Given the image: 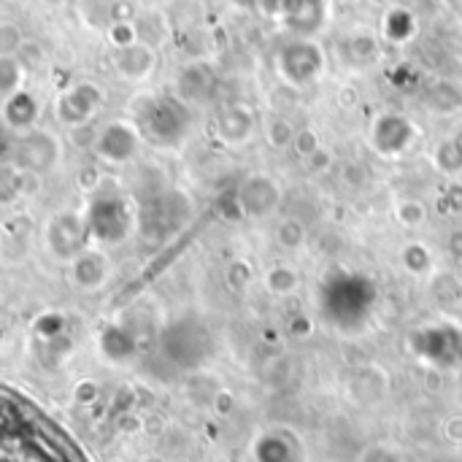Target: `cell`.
Returning <instances> with one entry per match:
<instances>
[{
  "mask_svg": "<svg viewBox=\"0 0 462 462\" xmlns=\"http://www.w3.org/2000/svg\"><path fill=\"white\" fill-rule=\"evenodd\" d=\"M192 122L189 106L179 95H146L135 103L133 125L138 127L141 138L157 146H176Z\"/></svg>",
  "mask_w": 462,
  "mask_h": 462,
  "instance_id": "6da1fadb",
  "label": "cell"
},
{
  "mask_svg": "<svg viewBox=\"0 0 462 462\" xmlns=\"http://www.w3.org/2000/svg\"><path fill=\"white\" fill-rule=\"evenodd\" d=\"M325 51L311 38H295L282 46L276 57V68L282 79L292 87H309L325 73Z\"/></svg>",
  "mask_w": 462,
  "mask_h": 462,
  "instance_id": "7a4b0ae2",
  "label": "cell"
},
{
  "mask_svg": "<svg viewBox=\"0 0 462 462\" xmlns=\"http://www.w3.org/2000/svg\"><path fill=\"white\" fill-rule=\"evenodd\" d=\"M89 236L106 244H119L130 230V211L116 192H100L84 211Z\"/></svg>",
  "mask_w": 462,
  "mask_h": 462,
  "instance_id": "3957f363",
  "label": "cell"
},
{
  "mask_svg": "<svg viewBox=\"0 0 462 462\" xmlns=\"http://www.w3.org/2000/svg\"><path fill=\"white\" fill-rule=\"evenodd\" d=\"M138 146H141V133L133 122H125V119H114L103 125L92 141L95 154L111 165L130 162L138 154Z\"/></svg>",
  "mask_w": 462,
  "mask_h": 462,
  "instance_id": "277c9868",
  "label": "cell"
},
{
  "mask_svg": "<svg viewBox=\"0 0 462 462\" xmlns=\"http://www.w3.org/2000/svg\"><path fill=\"white\" fill-rule=\"evenodd\" d=\"M103 106V89L95 81H76L54 100V114L68 127H81Z\"/></svg>",
  "mask_w": 462,
  "mask_h": 462,
  "instance_id": "5b68a950",
  "label": "cell"
},
{
  "mask_svg": "<svg viewBox=\"0 0 462 462\" xmlns=\"http://www.w3.org/2000/svg\"><path fill=\"white\" fill-rule=\"evenodd\" d=\"M89 238V227L84 214L79 211H62L57 214L46 227V244L49 252L60 260H73L84 252V244Z\"/></svg>",
  "mask_w": 462,
  "mask_h": 462,
  "instance_id": "8992f818",
  "label": "cell"
},
{
  "mask_svg": "<svg viewBox=\"0 0 462 462\" xmlns=\"http://www.w3.org/2000/svg\"><path fill=\"white\" fill-rule=\"evenodd\" d=\"M282 187L273 176L252 173L238 187V208L249 219H265L282 206Z\"/></svg>",
  "mask_w": 462,
  "mask_h": 462,
  "instance_id": "52a82bcc",
  "label": "cell"
},
{
  "mask_svg": "<svg viewBox=\"0 0 462 462\" xmlns=\"http://www.w3.org/2000/svg\"><path fill=\"white\" fill-rule=\"evenodd\" d=\"M60 160V143L49 130H27L16 146V162L27 173H46Z\"/></svg>",
  "mask_w": 462,
  "mask_h": 462,
  "instance_id": "ba28073f",
  "label": "cell"
},
{
  "mask_svg": "<svg viewBox=\"0 0 462 462\" xmlns=\"http://www.w3.org/2000/svg\"><path fill=\"white\" fill-rule=\"evenodd\" d=\"M111 65H114L116 76L125 81H133V84L146 81L157 68V49L143 41H135L125 49H114Z\"/></svg>",
  "mask_w": 462,
  "mask_h": 462,
  "instance_id": "9c48e42d",
  "label": "cell"
},
{
  "mask_svg": "<svg viewBox=\"0 0 462 462\" xmlns=\"http://www.w3.org/2000/svg\"><path fill=\"white\" fill-rule=\"evenodd\" d=\"M217 89V73L208 62L195 60L187 62L179 76H176V95L187 103V106H198L206 103Z\"/></svg>",
  "mask_w": 462,
  "mask_h": 462,
  "instance_id": "30bf717a",
  "label": "cell"
},
{
  "mask_svg": "<svg viewBox=\"0 0 462 462\" xmlns=\"http://www.w3.org/2000/svg\"><path fill=\"white\" fill-rule=\"evenodd\" d=\"M254 127H257L254 111H252L249 106H244V103H230V106H225V108L217 114V125H214L219 141L227 143V146H241V143H246V141L252 138Z\"/></svg>",
  "mask_w": 462,
  "mask_h": 462,
  "instance_id": "8fae6325",
  "label": "cell"
},
{
  "mask_svg": "<svg viewBox=\"0 0 462 462\" xmlns=\"http://www.w3.org/2000/svg\"><path fill=\"white\" fill-rule=\"evenodd\" d=\"M0 116L3 122L11 127V130H19V133H27L35 127L38 116H41V103L32 92L27 89H19L14 95H8L3 100V108H0Z\"/></svg>",
  "mask_w": 462,
  "mask_h": 462,
  "instance_id": "7c38bea8",
  "label": "cell"
},
{
  "mask_svg": "<svg viewBox=\"0 0 462 462\" xmlns=\"http://www.w3.org/2000/svg\"><path fill=\"white\" fill-rule=\"evenodd\" d=\"M387 390H390L387 374H384L382 368H374V365L360 368V371L352 376V384H349V395H352V401L360 403V406H374V403H379V401L387 395Z\"/></svg>",
  "mask_w": 462,
  "mask_h": 462,
  "instance_id": "4fadbf2b",
  "label": "cell"
},
{
  "mask_svg": "<svg viewBox=\"0 0 462 462\" xmlns=\"http://www.w3.org/2000/svg\"><path fill=\"white\" fill-rule=\"evenodd\" d=\"M282 19L306 38L325 24V0H287Z\"/></svg>",
  "mask_w": 462,
  "mask_h": 462,
  "instance_id": "5bb4252c",
  "label": "cell"
},
{
  "mask_svg": "<svg viewBox=\"0 0 462 462\" xmlns=\"http://www.w3.org/2000/svg\"><path fill=\"white\" fill-rule=\"evenodd\" d=\"M70 276L81 290H97L108 279V260L100 252L84 249L79 257L70 260Z\"/></svg>",
  "mask_w": 462,
  "mask_h": 462,
  "instance_id": "9a60e30c",
  "label": "cell"
},
{
  "mask_svg": "<svg viewBox=\"0 0 462 462\" xmlns=\"http://www.w3.org/2000/svg\"><path fill=\"white\" fill-rule=\"evenodd\" d=\"M257 462H298L300 447L287 433H265L254 447Z\"/></svg>",
  "mask_w": 462,
  "mask_h": 462,
  "instance_id": "2e32d148",
  "label": "cell"
},
{
  "mask_svg": "<svg viewBox=\"0 0 462 462\" xmlns=\"http://www.w3.org/2000/svg\"><path fill=\"white\" fill-rule=\"evenodd\" d=\"M417 32V22H414V14L403 5H393L387 14H384V35L395 43H406L411 41V35Z\"/></svg>",
  "mask_w": 462,
  "mask_h": 462,
  "instance_id": "e0dca14e",
  "label": "cell"
},
{
  "mask_svg": "<svg viewBox=\"0 0 462 462\" xmlns=\"http://www.w3.org/2000/svg\"><path fill=\"white\" fill-rule=\"evenodd\" d=\"M298 287H300V273L290 265H273L265 273V290L273 298H287V295L298 292Z\"/></svg>",
  "mask_w": 462,
  "mask_h": 462,
  "instance_id": "ac0fdd59",
  "label": "cell"
},
{
  "mask_svg": "<svg viewBox=\"0 0 462 462\" xmlns=\"http://www.w3.org/2000/svg\"><path fill=\"white\" fill-rule=\"evenodd\" d=\"M79 14L92 30L106 32L114 24V0H81Z\"/></svg>",
  "mask_w": 462,
  "mask_h": 462,
  "instance_id": "d6986e66",
  "label": "cell"
},
{
  "mask_svg": "<svg viewBox=\"0 0 462 462\" xmlns=\"http://www.w3.org/2000/svg\"><path fill=\"white\" fill-rule=\"evenodd\" d=\"M276 238L282 244V249L287 252H300L306 244H309V227L303 225V219L298 217H284L279 230H276Z\"/></svg>",
  "mask_w": 462,
  "mask_h": 462,
  "instance_id": "ffe728a7",
  "label": "cell"
},
{
  "mask_svg": "<svg viewBox=\"0 0 462 462\" xmlns=\"http://www.w3.org/2000/svg\"><path fill=\"white\" fill-rule=\"evenodd\" d=\"M24 65L16 54H0V97H8L22 89Z\"/></svg>",
  "mask_w": 462,
  "mask_h": 462,
  "instance_id": "44dd1931",
  "label": "cell"
},
{
  "mask_svg": "<svg viewBox=\"0 0 462 462\" xmlns=\"http://www.w3.org/2000/svg\"><path fill=\"white\" fill-rule=\"evenodd\" d=\"M462 106V92L457 84H452V81H441V84H436L433 89H430V95H428V108H433V111H439V114H452V111H457Z\"/></svg>",
  "mask_w": 462,
  "mask_h": 462,
  "instance_id": "7402d4cb",
  "label": "cell"
},
{
  "mask_svg": "<svg viewBox=\"0 0 462 462\" xmlns=\"http://www.w3.org/2000/svg\"><path fill=\"white\" fill-rule=\"evenodd\" d=\"M295 125L287 119V116H282V114H273V116H268V122H265V141H268V146H273V149H292V141H295Z\"/></svg>",
  "mask_w": 462,
  "mask_h": 462,
  "instance_id": "603a6c76",
  "label": "cell"
},
{
  "mask_svg": "<svg viewBox=\"0 0 462 462\" xmlns=\"http://www.w3.org/2000/svg\"><path fill=\"white\" fill-rule=\"evenodd\" d=\"M433 162L441 173L447 176H457L462 173V141L455 138H447L436 146V154H433Z\"/></svg>",
  "mask_w": 462,
  "mask_h": 462,
  "instance_id": "cb8c5ba5",
  "label": "cell"
},
{
  "mask_svg": "<svg viewBox=\"0 0 462 462\" xmlns=\"http://www.w3.org/2000/svg\"><path fill=\"white\" fill-rule=\"evenodd\" d=\"M100 344H103V352H106L111 360H125V357L133 352V338L127 336V330H122V328H116V325H111V328L103 330Z\"/></svg>",
  "mask_w": 462,
  "mask_h": 462,
  "instance_id": "d4e9b609",
  "label": "cell"
},
{
  "mask_svg": "<svg viewBox=\"0 0 462 462\" xmlns=\"http://www.w3.org/2000/svg\"><path fill=\"white\" fill-rule=\"evenodd\" d=\"M395 219H398V225H401V227H406V230H417V227H422V225H425V219H428V208H425V203H422V200L409 198V200H401V203L395 206Z\"/></svg>",
  "mask_w": 462,
  "mask_h": 462,
  "instance_id": "484cf974",
  "label": "cell"
},
{
  "mask_svg": "<svg viewBox=\"0 0 462 462\" xmlns=\"http://www.w3.org/2000/svg\"><path fill=\"white\" fill-rule=\"evenodd\" d=\"M24 189V171L16 165H0V203H11Z\"/></svg>",
  "mask_w": 462,
  "mask_h": 462,
  "instance_id": "4316f807",
  "label": "cell"
},
{
  "mask_svg": "<svg viewBox=\"0 0 462 462\" xmlns=\"http://www.w3.org/2000/svg\"><path fill=\"white\" fill-rule=\"evenodd\" d=\"M403 263L411 273H425L430 268L433 257H430V249L425 244H409L403 249Z\"/></svg>",
  "mask_w": 462,
  "mask_h": 462,
  "instance_id": "83f0119b",
  "label": "cell"
},
{
  "mask_svg": "<svg viewBox=\"0 0 462 462\" xmlns=\"http://www.w3.org/2000/svg\"><path fill=\"white\" fill-rule=\"evenodd\" d=\"M106 38L114 49H125L130 43L138 41V32H135V22H114L108 30H106Z\"/></svg>",
  "mask_w": 462,
  "mask_h": 462,
  "instance_id": "f1b7e54d",
  "label": "cell"
},
{
  "mask_svg": "<svg viewBox=\"0 0 462 462\" xmlns=\"http://www.w3.org/2000/svg\"><path fill=\"white\" fill-rule=\"evenodd\" d=\"M319 146H322V141H319L317 130H311V127H300V130L295 133L292 149H295V154H298L300 160H309Z\"/></svg>",
  "mask_w": 462,
  "mask_h": 462,
  "instance_id": "f546056e",
  "label": "cell"
},
{
  "mask_svg": "<svg viewBox=\"0 0 462 462\" xmlns=\"http://www.w3.org/2000/svg\"><path fill=\"white\" fill-rule=\"evenodd\" d=\"M379 54V43H376V38L374 35H368V32H357L355 38H352V60H357V62H368V60H374Z\"/></svg>",
  "mask_w": 462,
  "mask_h": 462,
  "instance_id": "4dcf8cb0",
  "label": "cell"
},
{
  "mask_svg": "<svg viewBox=\"0 0 462 462\" xmlns=\"http://www.w3.org/2000/svg\"><path fill=\"white\" fill-rule=\"evenodd\" d=\"M22 43H24L22 30L11 22H0V54H19Z\"/></svg>",
  "mask_w": 462,
  "mask_h": 462,
  "instance_id": "1f68e13d",
  "label": "cell"
},
{
  "mask_svg": "<svg viewBox=\"0 0 462 462\" xmlns=\"http://www.w3.org/2000/svg\"><path fill=\"white\" fill-rule=\"evenodd\" d=\"M360 462H403V455H401V449L393 447V444H371V447L363 452Z\"/></svg>",
  "mask_w": 462,
  "mask_h": 462,
  "instance_id": "d6a6232c",
  "label": "cell"
},
{
  "mask_svg": "<svg viewBox=\"0 0 462 462\" xmlns=\"http://www.w3.org/2000/svg\"><path fill=\"white\" fill-rule=\"evenodd\" d=\"M227 282H230V287L233 290H246L249 287V282H252V265L249 263H233L230 265V271H227Z\"/></svg>",
  "mask_w": 462,
  "mask_h": 462,
  "instance_id": "836d02e7",
  "label": "cell"
},
{
  "mask_svg": "<svg viewBox=\"0 0 462 462\" xmlns=\"http://www.w3.org/2000/svg\"><path fill=\"white\" fill-rule=\"evenodd\" d=\"M306 165H309V173H325V171L333 165V154H330L325 146H319V149L306 160Z\"/></svg>",
  "mask_w": 462,
  "mask_h": 462,
  "instance_id": "e575fe53",
  "label": "cell"
},
{
  "mask_svg": "<svg viewBox=\"0 0 462 462\" xmlns=\"http://www.w3.org/2000/svg\"><path fill=\"white\" fill-rule=\"evenodd\" d=\"M444 439L449 441V444H455V447H462V414H452V417H447V422H444Z\"/></svg>",
  "mask_w": 462,
  "mask_h": 462,
  "instance_id": "d590c367",
  "label": "cell"
},
{
  "mask_svg": "<svg viewBox=\"0 0 462 462\" xmlns=\"http://www.w3.org/2000/svg\"><path fill=\"white\" fill-rule=\"evenodd\" d=\"M447 254L455 263H462V227L449 230V236H447Z\"/></svg>",
  "mask_w": 462,
  "mask_h": 462,
  "instance_id": "8d00e7d4",
  "label": "cell"
},
{
  "mask_svg": "<svg viewBox=\"0 0 462 462\" xmlns=\"http://www.w3.org/2000/svg\"><path fill=\"white\" fill-rule=\"evenodd\" d=\"M41 328H43L46 333H54V330H60V328H62V319H60V317H51V314H49V317H43V319L38 322V330H41Z\"/></svg>",
  "mask_w": 462,
  "mask_h": 462,
  "instance_id": "74e56055",
  "label": "cell"
},
{
  "mask_svg": "<svg viewBox=\"0 0 462 462\" xmlns=\"http://www.w3.org/2000/svg\"><path fill=\"white\" fill-rule=\"evenodd\" d=\"M41 3H43L46 8H60V5H65L68 0H41Z\"/></svg>",
  "mask_w": 462,
  "mask_h": 462,
  "instance_id": "f35d334b",
  "label": "cell"
},
{
  "mask_svg": "<svg viewBox=\"0 0 462 462\" xmlns=\"http://www.w3.org/2000/svg\"><path fill=\"white\" fill-rule=\"evenodd\" d=\"M376 3H393V0H376Z\"/></svg>",
  "mask_w": 462,
  "mask_h": 462,
  "instance_id": "ab89813d",
  "label": "cell"
},
{
  "mask_svg": "<svg viewBox=\"0 0 462 462\" xmlns=\"http://www.w3.org/2000/svg\"><path fill=\"white\" fill-rule=\"evenodd\" d=\"M0 3H5V0H0Z\"/></svg>",
  "mask_w": 462,
  "mask_h": 462,
  "instance_id": "60d3db41",
  "label": "cell"
}]
</instances>
